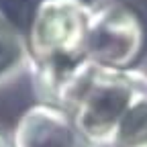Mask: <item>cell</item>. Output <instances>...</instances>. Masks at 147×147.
Masks as SVG:
<instances>
[{
	"mask_svg": "<svg viewBox=\"0 0 147 147\" xmlns=\"http://www.w3.org/2000/svg\"><path fill=\"white\" fill-rule=\"evenodd\" d=\"M92 10L78 0H37L25 31L37 90L51 102L57 88L88 59Z\"/></svg>",
	"mask_w": 147,
	"mask_h": 147,
	"instance_id": "obj_1",
	"label": "cell"
},
{
	"mask_svg": "<svg viewBox=\"0 0 147 147\" xmlns=\"http://www.w3.org/2000/svg\"><path fill=\"white\" fill-rule=\"evenodd\" d=\"M147 88V78L129 69H110L86 59L57 88L53 104L71 117L88 145L108 147L133 100Z\"/></svg>",
	"mask_w": 147,
	"mask_h": 147,
	"instance_id": "obj_2",
	"label": "cell"
},
{
	"mask_svg": "<svg viewBox=\"0 0 147 147\" xmlns=\"http://www.w3.org/2000/svg\"><path fill=\"white\" fill-rule=\"evenodd\" d=\"M147 47V23L127 2H108L92 10L88 27V59L102 67L129 71Z\"/></svg>",
	"mask_w": 147,
	"mask_h": 147,
	"instance_id": "obj_3",
	"label": "cell"
},
{
	"mask_svg": "<svg viewBox=\"0 0 147 147\" xmlns=\"http://www.w3.org/2000/svg\"><path fill=\"white\" fill-rule=\"evenodd\" d=\"M12 147H88L71 117L53 102H37L21 115Z\"/></svg>",
	"mask_w": 147,
	"mask_h": 147,
	"instance_id": "obj_4",
	"label": "cell"
},
{
	"mask_svg": "<svg viewBox=\"0 0 147 147\" xmlns=\"http://www.w3.org/2000/svg\"><path fill=\"white\" fill-rule=\"evenodd\" d=\"M108 147H147V88L129 106Z\"/></svg>",
	"mask_w": 147,
	"mask_h": 147,
	"instance_id": "obj_5",
	"label": "cell"
},
{
	"mask_svg": "<svg viewBox=\"0 0 147 147\" xmlns=\"http://www.w3.org/2000/svg\"><path fill=\"white\" fill-rule=\"evenodd\" d=\"M23 51L25 49H23L16 25L10 23L0 12V78L18 63V59L23 57Z\"/></svg>",
	"mask_w": 147,
	"mask_h": 147,
	"instance_id": "obj_6",
	"label": "cell"
},
{
	"mask_svg": "<svg viewBox=\"0 0 147 147\" xmlns=\"http://www.w3.org/2000/svg\"><path fill=\"white\" fill-rule=\"evenodd\" d=\"M0 147H12V141H10V137H6L2 131H0Z\"/></svg>",
	"mask_w": 147,
	"mask_h": 147,
	"instance_id": "obj_7",
	"label": "cell"
},
{
	"mask_svg": "<svg viewBox=\"0 0 147 147\" xmlns=\"http://www.w3.org/2000/svg\"><path fill=\"white\" fill-rule=\"evenodd\" d=\"M78 2H84V4H90V2H92V0H78Z\"/></svg>",
	"mask_w": 147,
	"mask_h": 147,
	"instance_id": "obj_8",
	"label": "cell"
}]
</instances>
